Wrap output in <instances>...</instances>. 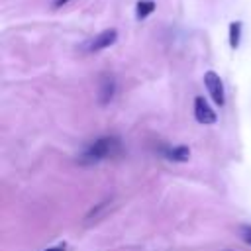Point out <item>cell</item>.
<instances>
[{"label":"cell","mask_w":251,"mask_h":251,"mask_svg":"<svg viewBox=\"0 0 251 251\" xmlns=\"http://www.w3.org/2000/svg\"><path fill=\"white\" fill-rule=\"evenodd\" d=\"M122 151V143L118 137L114 135H104V137H98L94 139L84 151H82V161L86 163H96V161H102V159H108V157H114Z\"/></svg>","instance_id":"1"},{"label":"cell","mask_w":251,"mask_h":251,"mask_svg":"<svg viewBox=\"0 0 251 251\" xmlns=\"http://www.w3.org/2000/svg\"><path fill=\"white\" fill-rule=\"evenodd\" d=\"M204 84H206V88H208L210 98H212L218 106H224V102H226V94H224V82H222L220 75L214 73V71L204 73Z\"/></svg>","instance_id":"2"},{"label":"cell","mask_w":251,"mask_h":251,"mask_svg":"<svg viewBox=\"0 0 251 251\" xmlns=\"http://www.w3.org/2000/svg\"><path fill=\"white\" fill-rule=\"evenodd\" d=\"M194 118H196L198 124H204V126L216 124V120H218L216 112L212 110V106L206 102L204 96H196L194 98Z\"/></svg>","instance_id":"3"},{"label":"cell","mask_w":251,"mask_h":251,"mask_svg":"<svg viewBox=\"0 0 251 251\" xmlns=\"http://www.w3.org/2000/svg\"><path fill=\"white\" fill-rule=\"evenodd\" d=\"M116 39H118V31L114 29V27H110V29H104V31H100L98 35H94L90 41H88V45H86V51H102V49H106V47H110V45H114L116 43Z\"/></svg>","instance_id":"4"},{"label":"cell","mask_w":251,"mask_h":251,"mask_svg":"<svg viewBox=\"0 0 251 251\" xmlns=\"http://www.w3.org/2000/svg\"><path fill=\"white\" fill-rule=\"evenodd\" d=\"M114 92H116V80L112 75H104L100 78V86H98V102L102 106L110 104V100L114 98Z\"/></svg>","instance_id":"5"},{"label":"cell","mask_w":251,"mask_h":251,"mask_svg":"<svg viewBox=\"0 0 251 251\" xmlns=\"http://www.w3.org/2000/svg\"><path fill=\"white\" fill-rule=\"evenodd\" d=\"M155 8H157V4L153 0H139L135 4V18L137 20H145L147 16H151L155 12Z\"/></svg>","instance_id":"6"},{"label":"cell","mask_w":251,"mask_h":251,"mask_svg":"<svg viewBox=\"0 0 251 251\" xmlns=\"http://www.w3.org/2000/svg\"><path fill=\"white\" fill-rule=\"evenodd\" d=\"M241 29H243V24H241L239 20L229 24L227 37H229V47H231V49H237V47H239V41H241Z\"/></svg>","instance_id":"7"},{"label":"cell","mask_w":251,"mask_h":251,"mask_svg":"<svg viewBox=\"0 0 251 251\" xmlns=\"http://www.w3.org/2000/svg\"><path fill=\"white\" fill-rule=\"evenodd\" d=\"M165 155H167V159H171V161H180V163H182V161H188V157H190V149L184 147V145H176V147L167 149Z\"/></svg>","instance_id":"8"},{"label":"cell","mask_w":251,"mask_h":251,"mask_svg":"<svg viewBox=\"0 0 251 251\" xmlns=\"http://www.w3.org/2000/svg\"><path fill=\"white\" fill-rule=\"evenodd\" d=\"M239 235H241V239H243L247 245H251V224L239 226Z\"/></svg>","instance_id":"9"},{"label":"cell","mask_w":251,"mask_h":251,"mask_svg":"<svg viewBox=\"0 0 251 251\" xmlns=\"http://www.w3.org/2000/svg\"><path fill=\"white\" fill-rule=\"evenodd\" d=\"M43 251H65V243H63V245H55V247H47V249H43Z\"/></svg>","instance_id":"10"},{"label":"cell","mask_w":251,"mask_h":251,"mask_svg":"<svg viewBox=\"0 0 251 251\" xmlns=\"http://www.w3.org/2000/svg\"><path fill=\"white\" fill-rule=\"evenodd\" d=\"M71 0H55L53 2V8H61V6H65V4H69Z\"/></svg>","instance_id":"11"}]
</instances>
